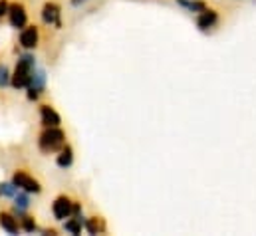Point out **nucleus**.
<instances>
[{
	"mask_svg": "<svg viewBox=\"0 0 256 236\" xmlns=\"http://www.w3.org/2000/svg\"><path fill=\"white\" fill-rule=\"evenodd\" d=\"M34 68H36V64H34V58H32V56H28V54H26V56H20V58H18V64H16V70H14V74H12V80H10L12 88H16V90L28 88Z\"/></svg>",
	"mask_w": 256,
	"mask_h": 236,
	"instance_id": "f257e3e1",
	"label": "nucleus"
},
{
	"mask_svg": "<svg viewBox=\"0 0 256 236\" xmlns=\"http://www.w3.org/2000/svg\"><path fill=\"white\" fill-rule=\"evenodd\" d=\"M66 145V133L58 127H48L40 139H38V147L42 153H56Z\"/></svg>",
	"mask_w": 256,
	"mask_h": 236,
	"instance_id": "f03ea898",
	"label": "nucleus"
},
{
	"mask_svg": "<svg viewBox=\"0 0 256 236\" xmlns=\"http://www.w3.org/2000/svg\"><path fill=\"white\" fill-rule=\"evenodd\" d=\"M12 182H14L18 188L26 190V192H36V194H38V192L42 190V184L34 177H30L28 173H24V171H16L14 177H12Z\"/></svg>",
	"mask_w": 256,
	"mask_h": 236,
	"instance_id": "7ed1b4c3",
	"label": "nucleus"
},
{
	"mask_svg": "<svg viewBox=\"0 0 256 236\" xmlns=\"http://www.w3.org/2000/svg\"><path fill=\"white\" fill-rule=\"evenodd\" d=\"M44 86H46V74L42 70H34L30 84H28V100L36 102L40 98V94L44 92Z\"/></svg>",
	"mask_w": 256,
	"mask_h": 236,
	"instance_id": "20e7f679",
	"label": "nucleus"
},
{
	"mask_svg": "<svg viewBox=\"0 0 256 236\" xmlns=\"http://www.w3.org/2000/svg\"><path fill=\"white\" fill-rule=\"evenodd\" d=\"M52 212H54V218H56V220H66V218H70L72 212H74V202H72L66 194H60V196L54 200V204H52Z\"/></svg>",
	"mask_w": 256,
	"mask_h": 236,
	"instance_id": "39448f33",
	"label": "nucleus"
},
{
	"mask_svg": "<svg viewBox=\"0 0 256 236\" xmlns=\"http://www.w3.org/2000/svg\"><path fill=\"white\" fill-rule=\"evenodd\" d=\"M8 18H10V24L14 28H24L26 22H28V14H26V8L22 2H14L10 4L8 8Z\"/></svg>",
	"mask_w": 256,
	"mask_h": 236,
	"instance_id": "423d86ee",
	"label": "nucleus"
},
{
	"mask_svg": "<svg viewBox=\"0 0 256 236\" xmlns=\"http://www.w3.org/2000/svg\"><path fill=\"white\" fill-rule=\"evenodd\" d=\"M38 40H40V34H38V28L36 26H26L20 34V46L26 48V50H32L38 46Z\"/></svg>",
	"mask_w": 256,
	"mask_h": 236,
	"instance_id": "0eeeda50",
	"label": "nucleus"
},
{
	"mask_svg": "<svg viewBox=\"0 0 256 236\" xmlns=\"http://www.w3.org/2000/svg\"><path fill=\"white\" fill-rule=\"evenodd\" d=\"M42 20L48 24V26H58L60 28V6L54 4V2H46L44 8H42Z\"/></svg>",
	"mask_w": 256,
	"mask_h": 236,
	"instance_id": "6e6552de",
	"label": "nucleus"
},
{
	"mask_svg": "<svg viewBox=\"0 0 256 236\" xmlns=\"http://www.w3.org/2000/svg\"><path fill=\"white\" fill-rule=\"evenodd\" d=\"M216 22H218V12H216V10H212V8H204L202 12H198L196 26H198L200 30H208V28H212Z\"/></svg>",
	"mask_w": 256,
	"mask_h": 236,
	"instance_id": "1a4fd4ad",
	"label": "nucleus"
},
{
	"mask_svg": "<svg viewBox=\"0 0 256 236\" xmlns=\"http://www.w3.org/2000/svg\"><path fill=\"white\" fill-rule=\"evenodd\" d=\"M40 118H42V123L46 125V127H58L60 125V116H58V112L52 108V106H42L40 108Z\"/></svg>",
	"mask_w": 256,
	"mask_h": 236,
	"instance_id": "9d476101",
	"label": "nucleus"
},
{
	"mask_svg": "<svg viewBox=\"0 0 256 236\" xmlns=\"http://www.w3.org/2000/svg\"><path fill=\"white\" fill-rule=\"evenodd\" d=\"M56 163H58V167H62V169H68V167L74 163V149H72L70 145H64V147L60 149V155H58Z\"/></svg>",
	"mask_w": 256,
	"mask_h": 236,
	"instance_id": "9b49d317",
	"label": "nucleus"
},
{
	"mask_svg": "<svg viewBox=\"0 0 256 236\" xmlns=\"http://www.w3.org/2000/svg\"><path fill=\"white\" fill-rule=\"evenodd\" d=\"M0 228H4V230L10 232V234H16V232H18V222H16V218H14L12 214L0 212Z\"/></svg>",
	"mask_w": 256,
	"mask_h": 236,
	"instance_id": "f8f14e48",
	"label": "nucleus"
},
{
	"mask_svg": "<svg viewBox=\"0 0 256 236\" xmlns=\"http://www.w3.org/2000/svg\"><path fill=\"white\" fill-rule=\"evenodd\" d=\"M86 230H88L90 234H100V232H104V230H106V222H104V218H100V216H92V218L86 222Z\"/></svg>",
	"mask_w": 256,
	"mask_h": 236,
	"instance_id": "ddd939ff",
	"label": "nucleus"
},
{
	"mask_svg": "<svg viewBox=\"0 0 256 236\" xmlns=\"http://www.w3.org/2000/svg\"><path fill=\"white\" fill-rule=\"evenodd\" d=\"M177 4H181L189 12H202L206 8V2L204 0H177Z\"/></svg>",
	"mask_w": 256,
	"mask_h": 236,
	"instance_id": "4468645a",
	"label": "nucleus"
},
{
	"mask_svg": "<svg viewBox=\"0 0 256 236\" xmlns=\"http://www.w3.org/2000/svg\"><path fill=\"white\" fill-rule=\"evenodd\" d=\"M28 206H30V200H28V196H26V194H22V192L14 194V208L18 210V214H20L22 210H26Z\"/></svg>",
	"mask_w": 256,
	"mask_h": 236,
	"instance_id": "2eb2a0df",
	"label": "nucleus"
},
{
	"mask_svg": "<svg viewBox=\"0 0 256 236\" xmlns=\"http://www.w3.org/2000/svg\"><path fill=\"white\" fill-rule=\"evenodd\" d=\"M64 228L72 234H80L82 232V218H72V220H66Z\"/></svg>",
	"mask_w": 256,
	"mask_h": 236,
	"instance_id": "dca6fc26",
	"label": "nucleus"
},
{
	"mask_svg": "<svg viewBox=\"0 0 256 236\" xmlns=\"http://www.w3.org/2000/svg\"><path fill=\"white\" fill-rule=\"evenodd\" d=\"M22 228H24L26 232H34V230H36L34 218H32V216H22Z\"/></svg>",
	"mask_w": 256,
	"mask_h": 236,
	"instance_id": "f3484780",
	"label": "nucleus"
},
{
	"mask_svg": "<svg viewBox=\"0 0 256 236\" xmlns=\"http://www.w3.org/2000/svg\"><path fill=\"white\" fill-rule=\"evenodd\" d=\"M4 86H8V70H6V66L0 68V88H4Z\"/></svg>",
	"mask_w": 256,
	"mask_h": 236,
	"instance_id": "a211bd4d",
	"label": "nucleus"
},
{
	"mask_svg": "<svg viewBox=\"0 0 256 236\" xmlns=\"http://www.w3.org/2000/svg\"><path fill=\"white\" fill-rule=\"evenodd\" d=\"M8 8H10V4H8L6 0H0V18L8 14Z\"/></svg>",
	"mask_w": 256,
	"mask_h": 236,
	"instance_id": "6ab92c4d",
	"label": "nucleus"
},
{
	"mask_svg": "<svg viewBox=\"0 0 256 236\" xmlns=\"http://www.w3.org/2000/svg\"><path fill=\"white\" fill-rule=\"evenodd\" d=\"M82 2H86V0H72V4H74V6H78V4H82Z\"/></svg>",
	"mask_w": 256,
	"mask_h": 236,
	"instance_id": "aec40b11",
	"label": "nucleus"
}]
</instances>
